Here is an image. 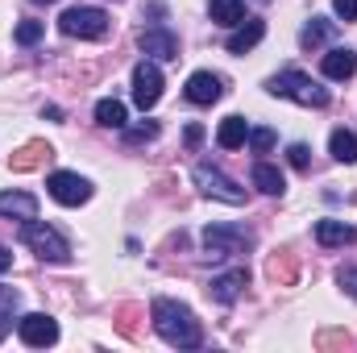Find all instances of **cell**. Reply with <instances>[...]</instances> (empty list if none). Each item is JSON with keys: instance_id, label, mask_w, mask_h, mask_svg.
Segmentation results:
<instances>
[{"instance_id": "cell-33", "label": "cell", "mask_w": 357, "mask_h": 353, "mask_svg": "<svg viewBox=\"0 0 357 353\" xmlns=\"http://www.w3.org/2000/svg\"><path fill=\"white\" fill-rule=\"evenodd\" d=\"M38 4H54V0H38Z\"/></svg>"}, {"instance_id": "cell-11", "label": "cell", "mask_w": 357, "mask_h": 353, "mask_svg": "<svg viewBox=\"0 0 357 353\" xmlns=\"http://www.w3.org/2000/svg\"><path fill=\"white\" fill-rule=\"evenodd\" d=\"M316 241L324 250H345V246L357 241V229L345 225V220H316Z\"/></svg>"}, {"instance_id": "cell-14", "label": "cell", "mask_w": 357, "mask_h": 353, "mask_svg": "<svg viewBox=\"0 0 357 353\" xmlns=\"http://www.w3.org/2000/svg\"><path fill=\"white\" fill-rule=\"evenodd\" d=\"M245 283H250V274L237 266V270H229V274H216V278H212V287H208V295H212L216 303H233V299L241 295V287H245Z\"/></svg>"}, {"instance_id": "cell-29", "label": "cell", "mask_w": 357, "mask_h": 353, "mask_svg": "<svg viewBox=\"0 0 357 353\" xmlns=\"http://www.w3.org/2000/svg\"><path fill=\"white\" fill-rule=\"evenodd\" d=\"M150 137H158V125L150 121V125H137L133 133H129V142H150Z\"/></svg>"}, {"instance_id": "cell-12", "label": "cell", "mask_w": 357, "mask_h": 353, "mask_svg": "<svg viewBox=\"0 0 357 353\" xmlns=\"http://www.w3.org/2000/svg\"><path fill=\"white\" fill-rule=\"evenodd\" d=\"M320 71H324V80H354L357 71V54L354 50H345V46H333L328 54H324V63H320Z\"/></svg>"}, {"instance_id": "cell-28", "label": "cell", "mask_w": 357, "mask_h": 353, "mask_svg": "<svg viewBox=\"0 0 357 353\" xmlns=\"http://www.w3.org/2000/svg\"><path fill=\"white\" fill-rule=\"evenodd\" d=\"M337 283H341V287H345V291L357 299V266H345V270L337 274Z\"/></svg>"}, {"instance_id": "cell-23", "label": "cell", "mask_w": 357, "mask_h": 353, "mask_svg": "<svg viewBox=\"0 0 357 353\" xmlns=\"http://www.w3.org/2000/svg\"><path fill=\"white\" fill-rule=\"evenodd\" d=\"M13 38H17V46H33V42L42 38V21H21V25L13 29Z\"/></svg>"}, {"instance_id": "cell-1", "label": "cell", "mask_w": 357, "mask_h": 353, "mask_svg": "<svg viewBox=\"0 0 357 353\" xmlns=\"http://www.w3.org/2000/svg\"><path fill=\"white\" fill-rule=\"evenodd\" d=\"M150 316H154V333L175 345V350H199L204 345V329L195 320V312L187 303H175V299H154L150 303Z\"/></svg>"}, {"instance_id": "cell-25", "label": "cell", "mask_w": 357, "mask_h": 353, "mask_svg": "<svg viewBox=\"0 0 357 353\" xmlns=\"http://www.w3.org/2000/svg\"><path fill=\"white\" fill-rule=\"evenodd\" d=\"M21 308V295H17V287H4L0 283V316L4 320H13V312Z\"/></svg>"}, {"instance_id": "cell-24", "label": "cell", "mask_w": 357, "mask_h": 353, "mask_svg": "<svg viewBox=\"0 0 357 353\" xmlns=\"http://www.w3.org/2000/svg\"><path fill=\"white\" fill-rule=\"evenodd\" d=\"M274 129H250V146H254V154H270L274 150Z\"/></svg>"}, {"instance_id": "cell-15", "label": "cell", "mask_w": 357, "mask_h": 353, "mask_svg": "<svg viewBox=\"0 0 357 353\" xmlns=\"http://www.w3.org/2000/svg\"><path fill=\"white\" fill-rule=\"evenodd\" d=\"M0 216L33 220V216H38V200H33L29 191H0Z\"/></svg>"}, {"instance_id": "cell-27", "label": "cell", "mask_w": 357, "mask_h": 353, "mask_svg": "<svg viewBox=\"0 0 357 353\" xmlns=\"http://www.w3.org/2000/svg\"><path fill=\"white\" fill-rule=\"evenodd\" d=\"M333 13L341 21H357V0H333Z\"/></svg>"}, {"instance_id": "cell-32", "label": "cell", "mask_w": 357, "mask_h": 353, "mask_svg": "<svg viewBox=\"0 0 357 353\" xmlns=\"http://www.w3.org/2000/svg\"><path fill=\"white\" fill-rule=\"evenodd\" d=\"M8 329H13V320H4V316H0V341L8 337Z\"/></svg>"}, {"instance_id": "cell-4", "label": "cell", "mask_w": 357, "mask_h": 353, "mask_svg": "<svg viewBox=\"0 0 357 353\" xmlns=\"http://www.w3.org/2000/svg\"><path fill=\"white\" fill-rule=\"evenodd\" d=\"M191 179H195V187H199L204 195H212V200H225V204H245V187H241L237 179H229L220 167H212V163H199V167L191 171Z\"/></svg>"}, {"instance_id": "cell-31", "label": "cell", "mask_w": 357, "mask_h": 353, "mask_svg": "<svg viewBox=\"0 0 357 353\" xmlns=\"http://www.w3.org/2000/svg\"><path fill=\"white\" fill-rule=\"evenodd\" d=\"M8 266H13V254H8V250H4V246H0V274H4V270H8Z\"/></svg>"}, {"instance_id": "cell-26", "label": "cell", "mask_w": 357, "mask_h": 353, "mask_svg": "<svg viewBox=\"0 0 357 353\" xmlns=\"http://www.w3.org/2000/svg\"><path fill=\"white\" fill-rule=\"evenodd\" d=\"M287 158H291L295 171H307V146H303V142H295V146L287 150Z\"/></svg>"}, {"instance_id": "cell-7", "label": "cell", "mask_w": 357, "mask_h": 353, "mask_svg": "<svg viewBox=\"0 0 357 353\" xmlns=\"http://www.w3.org/2000/svg\"><path fill=\"white\" fill-rule=\"evenodd\" d=\"M158 100H162V67H158L154 59H142V63L133 67V104H137L142 112H150Z\"/></svg>"}, {"instance_id": "cell-8", "label": "cell", "mask_w": 357, "mask_h": 353, "mask_svg": "<svg viewBox=\"0 0 357 353\" xmlns=\"http://www.w3.org/2000/svg\"><path fill=\"white\" fill-rule=\"evenodd\" d=\"M46 191H50L63 208H79V204L91 200V183L84 175H75V171H54V175L46 179Z\"/></svg>"}, {"instance_id": "cell-20", "label": "cell", "mask_w": 357, "mask_h": 353, "mask_svg": "<svg viewBox=\"0 0 357 353\" xmlns=\"http://www.w3.org/2000/svg\"><path fill=\"white\" fill-rule=\"evenodd\" d=\"M254 187L258 191H266V195H282V187H287V179H282V171L278 167H270V163H254Z\"/></svg>"}, {"instance_id": "cell-6", "label": "cell", "mask_w": 357, "mask_h": 353, "mask_svg": "<svg viewBox=\"0 0 357 353\" xmlns=\"http://www.w3.org/2000/svg\"><path fill=\"white\" fill-rule=\"evenodd\" d=\"M59 29H63L67 38H104V33H108V13H104V8H88V4L67 8V13L59 17Z\"/></svg>"}, {"instance_id": "cell-3", "label": "cell", "mask_w": 357, "mask_h": 353, "mask_svg": "<svg viewBox=\"0 0 357 353\" xmlns=\"http://www.w3.org/2000/svg\"><path fill=\"white\" fill-rule=\"evenodd\" d=\"M21 241L42 258V262H71V246H67V237L59 233V229H50V225H42L38 216L33 220H25L21 225Z\"/></svg>"}, {"instance_id": "cell-2", "label": "cell", "mask_w": 357, "mask_h": 353, "mask_svg": "<svg viewBox=\"0 0 357 353\" xmlns=\"http://www.w3.org/2000/svg\"><path fill=\"white\" fill-rule=\"evenodd\" d=\"M270 96H282V100H295V104H303V108H324L328 104V88H320L312 75H303V71H278L274 80L266 84Z\"/></svg>"}, {"instance_id": "cell-30", "label": "cell", "mask_w": 357, "mask_h": 353, "mask_svg": "<svg viewBox=\"0 0 357 353\" xmlns=\"http://www.w3.org/2000/svg\"><path fill=\"white\" fill-rule=\"evenodd\" d=\"M183 137H187V146L195 150V146L204 142V129H199V125H187V133H183Z\"/></svg>"}, {"instance_id": "cell-18", "label": "cell", "mask_w": 357, "mask_h": 353, "mask_svg": "<svg viewBox=\"0 0 357 353\" xmlns=\"http://www.w3.org/2000/svg\"><path fill=\"white\" fill-rule=\"evenodd\" d=\"M208 17H212L216 25L233 29V25H241V21H245V0H212Z\"/></svg>"}, {"instance_id": "cell-21", "label": "cell", "mask_w": 357, "mask_h": 353, "mask_svg": "<svg viewBox=\"0 0 357 353\" xmlns=\"http://www.w3.org/2000/svg\"><path fill=\"white\" fill-rule=\"evenodd\" d=\"M96 121H100L104 129H125L129 112H125V104H121V100H112V96H108V100H100V104H96Z\"/></svg>"}, {"instance_id": "cell-22", "label": "cell", "mask_w": 357, "mask_h": 353, "mask_svg": "<svg viewBox=\"0 0 357 353\" xmlns=\"http://www.w3.org/2000/svg\"><path fill=\"white\" fill-rule=\"evenodd\" d=\"M328 150H333V158H337V163H357V133L337 129V133L328 137Z\"/></svg>"}, {"instance_id": "cell-9", "label": "cell", "mask_w": 357, "mask_h": 353, "mask_svg": "<svg viewBox=\"0 0 357 353\" xmlns=\"http://www.w3.org/2000/svg\"><path fill=\"white\" fill-rule=\"evenodd\" d=\"M17 337H21L29 350H46V345L59 341V324H54L46 312H29V316L17 320Z\"/></svg>"}, {"instance_id": "cell-19", "label": "cell", "mask_w": 357, "mask_h": 353, "mask_svg": "<svg viewBox=\"0 0 357 353\" xmlns=\"http://www.w3.org/2000/svg\"><path fill=\"white\" fill-rule=\"evenodd\" d=\"M333 33H337V21H328V17H312V21L303 25L299 42H303L307 50H316V46H324V42H328Z\"/></svg>"}, {"instance_id": "cell-16", "label": "cell", "mask_w": 357, "mask_h": 353, "mask_svg": "<svg viewBox=\"0 0 357 353\" xmlns=\"http://www.w3.org/2000/svg\"><path fill=\"white\" fill-rule=\"evenodd\" d=\"M220 80L212 75V71H195L191 80H187V100L191 104H216L220 100Z\"/></svg>"}, {"instance_id": "cell-17", "label": "cell", "mask_w": 357, "mask_h": 353, "mask_svg": "<svg viewBox=\"0 0 357 353\" xmlns=\"http://www.w3.org/2000/svg\"><path fill=\"white\" fill-rule=\"evenodd\" d=\"M216 142H220V150H241V146L250 142V125H245V117H225L220 129H216Z\"/></svg>"}, {"instance_id": "cell-13", "label": "cell", "mask_w": 357, "mask_h": 353, "mask_svg": "<svg viewBox=\"0 0 357 353\" xmlns=\"http://www.w3.org/2000/svg\"><path fill=\"white\" fill-rule=\"evenodd\" d=\"M142 50H146L150 59L171 63V59H178V38L171 29H146V33H142Z\"/></svg>"}, {"instance_id": "cell-10", "label": "cell", "mask_w": 357, "mask_h": 353, "mask_svg": "<svg viewBox=\"0 0 357 353\" xmlns=\"http://www.w3.org/2000/svg\"><path fill=\"white\" fill-rule=\"evenodd\" d=\"M266 38V21H258V17H245L241 25H233V33H229V54H245V50H254L258 42Z\"/></svg>"}, {"instance_id": "cell-5", "label": "cell", "mask_w": 357, "mask_h": 353, "mask_svg": "<svg viewBox=\"0 0 357 353\" xmlns=\"http://www.w3.org/2000/svg\"><path fill=\"white\" fill-rule=\"evenodd\" d=\"M254 246V237L237 225H208L204 229V250L208 258H229V254H245Z\"/></svg>"}]
</instances>
